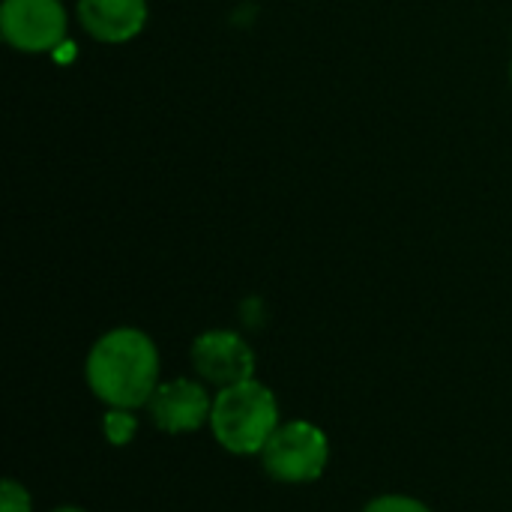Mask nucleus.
I'll use <instances>...</instances> for the list:
<instances>
[{
  "instance_id": "obj_2",
  "label": "nucleus",
  "mask_w": 512,
  "mask_h": 512,
  "mask_svg": "<svg viewBox=\"0 0 512 512\" xmlns=\"http://www.w3.org/2000/svg\"><path fill=\"white\" fill-rule=\"evenodd\" d=\"M210 429L213 438L228 453L255 456L267 447V441L279 429L276 396L255 378L234 387H222L219 396L213 399Z\"/></svg>"
},
{
  "instance_id": "obj_1",
  "label": "nucleus",
  "mask_w": 512,
  "mask_h": 512,
  "mask_svg": "<svg viewBox=\"0 0 512 512\" xmlns=\"http://www.w3.org/2000/svg\"><path fill=\"white\" fill-rule=\"evenodd\" d=\"M87 384L108 408H141L159 387V351L135 327L105 333L87 354Z\"/></svg>"
},
{
  "instance_id": "obj_3",
  "label": "nucleus",
  "mask_w": 512,
  "mask_h": 512,
  "mask_svg": "<svg viewBox=\"0 0 512 512\" xmlns=\"http://www.w3.org/2000/svg\"><path fill=\"white\" fill-rule=\"evenodd\" d=\"M261 462L264 471L279 483H312L324 474L330 462V444L318 426L306 420H291L273 432V438L261 450Z\"/></svg>"
},
{
  "instance_id": "obj_4",
  "label": "nucleus",
  "mask_w": 512,
  "mask_h": 512,
  "mask_svg": "<svg viewBox=\"0 0 512 512\" xmlns=\"http://www.w3.org/2000/svg\"><path fill=\"white\" fill-rule=\"evenodd\" d=\"M66 24L60 0H3L0 9L3 39L24 54L54 51L66 39Z\"/></svg>"
},
{
  "instance_id": "obj_6",
  "label": "nucleus",
  "mask_w": 512,
  "mask_h": 512,
  "mask_svg": "<svg viewBox=\"0 0 512 512\" xmlns=\"http://www.w3.org/2000/svg\"><path fill=\"white\" fill-rule=\"evenodd\" d=\"M153 423L168 432V435H180V432H195L204 423H210L213 414V399L207 396V390L189 378H174L168 384H159L156 393L147 402Z\"/></svg>"
},
{
  "instance_id": "obj_5",
  "label": "nucleus",
  "mask_w": 512,
  "mask_h": 512,
  "mask_svg": "<svg viewBox=\"0 0 512 512\" xmlns=\"http://www.w3.org/2000/svg\"><path fill=\"white\" fill-rule=\"evenodd\" d=\"M192 366L204 381L216 384L219 390L255 378V354L231 330L201 333L192 342Z\"/></svg>"
},
{
  "instance_id": "obj_11",
  "label": "nucleus",
  "mask_w": 512,
  "mask_h": 512,
  "mask_svg": "<svg viewBox=\"0 0 512 512\" xmlns=\"http://www.w3.org/2000/svg\"><path fill=\"white\" fill-rule=\"evenodd\" d=\"M54 512H84V510H78V507H60V510H54Z\"/></svg>"
},
{
  "instance_id": "obj_7",
  "label": "nucleus",
  "mask_w": 512,
  "mask_h": 512,
  "mask_svg": "<svg viewBox=\"0 0 512 512\" xmlns=\"http://www.w3.org/2000/svg\"><path fill=\"white\" fill-rule=\"evenodd\" d=\"M78 21L99 42H129L147 24V0H78Z\"/></svg>"
},
{
  "instance_id": "obj_8",
  "label": "nucleus",
  "mask_w": 512,
  "mask_h": 512,
  "mask_svg": "<svg viewBox=\"0 0 512 512\" xmlns=\"http://www.w3.org/2000/svg\"><path fill=\"white\" fill-rule=\"evenodd\" d=\"M135 429H138V420L132 417V411H123V408H111L105 414V435L111 444L123 447L135 438Z\"/></svg>"
},
{
  "instance_id": "obj_10",
  "label": "nucleus",
  "mask_w": 512,
  "mask_h": 512,
  "mask_svg": "<svg viewBox=\"0 0 512 512\" xmlns=\"http://www.w3.org/2000/svg\"><path fill=\"white\" fill-rule=\"evenodd\" d=\"M363 512H432L426 504H420L417 498H408V495H384V498H375Z\"/></svg>"
},
{
  "instance_id": "obj_9",
  "label": "nucleus",
  "mask_w": 512,
  "mask_h": 512,
  "mask_svg": "<svg viewBox=\"0 0 512 512\" xmlns=\"http://www.w3.org/2000/svg\"><path fill=\"white\" fill-rule=\"evenodd\" d=\"M30 495L24 486H18L15 480H3L0 486V512H30Z\"/></svg>"
}]
</instances>
